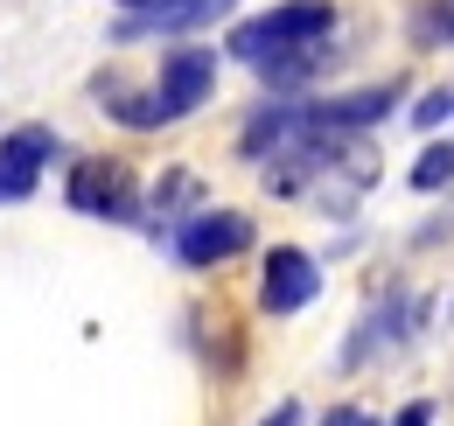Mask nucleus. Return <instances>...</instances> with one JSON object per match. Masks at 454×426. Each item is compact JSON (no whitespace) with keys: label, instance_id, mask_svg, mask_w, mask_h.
Returning <instances> with one entry per match:
<instances>
[{"label":"nucleus","instance_id":"423d86ee","mask_svg":"<svg viewBox=\"0 0 454 426\" xmlns=\"http://www.w3.org/2000/svg\"><path fill=\"white\" fill-rule=\"evenodd\" d=\"M50 154H57V133H50V126H14V133L0 140V203L35 196V182H43Z\"/></svg>","mask_w":454,"mask_h":426},{"label":"nucleus","instance_id":"1a4fd4ad","mask_svg":"<svg viewBox=\"0 0 454 426\" xmlns=\"http://www.w3.org/2000/svg\"><path fill=\"white\" fill-rule=\"evenodd\" d=\"M448 182H454V140H441V147H427V154L412 161V189L434 196V189H448Z\"/></svg>","mask_w":454,"mask_h":426},{"label":"nucleus","instance_id":"0eeeda50","mask_svg":"<svg viewBox=\"0 0 454 426\" xmlns=\"http://www.w3.org/2000/svg\"><path fill=\"white\" fill-rule=\"evenodd\" d=\"M398 106V84H371V91H342V99H315L308 119L322 126V133H364V126H378L385 112Z\"/></svg>","mask_w":454,"mask_h":426},{"label":"nucleus","instance_id":"7ed1b4c3","mask_svg":"<svg viewBox=\"0 0 454 426\" xmlns=\"http://www.w3.org/2000/svg\"><path fill=\"white\" fill-rule=\"evenodd\" d=\"M70 210L133 224V217H140V189H133L126 161H77V175H70Z\"/></svg>","mask_w":454,"mask_h":426},{"label":"nucleus","instance_id":"39448f33","mask_svg":"<svg viewBox=\"0 0 454 426\" xmlns=\"http://www.w3.org/2000/svg\"><path fill=\"white\" fill-rule=\"evenodd\" d=\"M315 294H322V266L301 245H273L266 252V280H259V308L266 315H301Z\"/></svg>","mask_w":454,"mask_h":426},{"label":"nucleus","instance_id":"20e7f679","mask_svg":"<svg viewBox=\"0 0 454 426\" xmlns=\"http://www.w3.org/2000/svg\"><path fill=\"white\" fill-rule=\"evenodd\" d=\"M252 245V217H238V210H203V217H189L182 231H175V259L182 266H224V259H238Z\"/></svg>","mask_w":454,"mask_h":426},{"label":"nucleus","instance_id":"6e6552de","mask_svg":"<svg viewBox=\"0 0 454 426\" xmlns=\"http://www.w3.org/2000/svg\"><path fill=\"white\" fill-rule=\"evenodd\" d=\"M405 321H412V301H405V294H385V301H378L371 315L356 321V335L342 343V371H356V364H371V357H378L385 343H398V335H405Z\"/></svg>","mask_w":454,"mask_h":426},{"label":"nucleus","instance_id":"4468645a","mask_svg":"<svg viewBox=\"0 0 454 426\" xmlns=\"http://www.w3.org/2000/svg\"><path fill=\"white\" fill-rule=\"evenodd\" d=\"M119 7H133V21H154V14H168L175 0H119Z\"/></svg>","mask_w":454,"mask_h":426},{"label":"nucleus","instance_id":"ddd939ff","mask_svg":"<svg viewBox=\"0 0 454 426\" xmlns=\"http://www.w3.org/2000/svg\"><path fill=\"white\" fill-rule=\"evenodd\" d=\"M322 426H378V420H371L364 406H336V413H329V420H322Z\"/></svg>","mask_w":454,"mask_h":426},{"label":"nucleus","instance_id":"9b49d317","mask_svg":"<svg viewBox=\"0 0 454 426\" xmlns=\"http://www.w3.org/2000/svg\"><path fill=\"white\" fill-rule=\"evenodd\" d=\"M448 112H454V91H427V99L412 106V126H441Z\"/></svg>","mask_w":454,"mask_h":426},{"label":"nucleus","instance_id":"f8f14e48","mask_svg":"<svg viewBox=\"0 0 454 426\" xmlns=\"http://www.w3.org/2000/svg\"><path fill=\"white\" fill-rule=\"evenodd\" d=\"M392 426H434V398H412V406H398Z\"/></svg>","mask_w":454,"mask_h":426},{"label":"nucleus","instance_id":"9d476101","mask_svg":"<svg viewBox=\"0 0 454 426\" xmlns=\"http://www.w3.org/2000/svg\"><path fill=\"white\" fill-rule=\"evenodd\" d=\"M419 36H441V43H454V0H434V7L419 14Z\"/></svg>","mask_w":454,"mask_h":426},{"label":"nucleus","instance_id":"2eb2a0df","mask_svg":"<svg viewBox=\"0 0 454 426\" xmlns=\"http://www.w3.org/2000/svg\"><path fill=\"white\" fill-rule=\"evenodd\" d=\"M259 426H301V406L286 398V406H273V420H259Z\"/></svg>","mask_w":454,"mask_h":426},{"label":"nucleus","instance_id":"f257e3e1","mask_svg":"<svg viewBox=\"0 0 454 426\" xmlns=\"http://www.w3.org/2000/svg\"><path fill=\"white\" fill-rule=\"evenodd\" d=\"M329 36H336V7H329V0H286L273 14L238 21L224 50L238 56V63H252L266 84H301V77L315 70V56H322Z\"/></svg>","mask_w":454,"mask_h":426},{"label":"nucleus","instance_id":"f03ea898","mask_svg":"<svg viewBox=\"0 0 454 426\" xmlns=\"http://www.w3.org/2000/svg\"><path fill=\"white\" fill-rule=\"evenodd\" d=\"M217 91V50H168L161 56V77L147 84V91H126L119 77H98V99L113 112L119 126H133V133H154V126H175V119H189V112L203 106Z\"/></svg>","mask_w":454,"mask_h":426}]
</instances>
